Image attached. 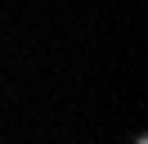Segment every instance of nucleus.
I'll use <instances>...</instances> for the list:
<instances>
[]
</instances>
